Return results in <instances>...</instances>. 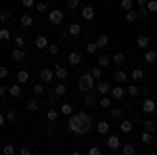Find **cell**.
<instances>
[{
  "label": "cell",
  "instance_id": "obj_1",
  "mask_svg": "<svg viewBox=\"0 0 157 155\" xmlns=\"http://www.w3.org/2000/svg\"><path fill=\"white\" fill-rule=\"evenodd\" d=\"M67 128H69V132L78 134V136H82V134H88V132H90V128L82 122L80 113H71V115H69V119H67Z\"/></svg>",
  "mask_w": 157,
  "mask_h": 155
},
{
  "label": "cell",
  "instance_id": "obj_2",
  "mask_svg": "<svg viewBox=\"0 0 157 155\" xmlns=\"http://www.w3.org/2000/svg\"><path fill=\"white\" fill-rule=\"evenodd\" d=\"M78 86H80V90L82 92H92L94 90V86H97V80L90 76V72H84L82 76H80V82H78Z\"/></svg>",
  "mask_w": 157,
  "mask_h": 155
},
{
  "label": "cell",
  "instance_id": "obj_3",
  "mask_svg": "<svg viewBox=\"0 0 157 155\" xmlns=\"http://www.w3.org/2000/svg\"><path fill=\"white\" fill-rule=\"evenodd\" d=\"M109 95H111L113 101H121V99L126 96V88H124L121 84H115V86H111V88H109Z\"/></svg>",
  "mask_w": 157,
  "mask_h": 155
},
{
  "label": "cell",
  "instance_id": "obj_4",
  "mask_svg": "<svg viewBox=\"0 0 157 155\" xmlns=\"http://www.w3.org/2000/svg\"><path fill=\"white\" fill-rule=\"evenodd\" d=\"M40 82L42 84H52L55 82V69H48V67H44V69H40Z\"/></svg>",
  "mask_w": 157,
  "mask_h": 155
},
{
  "label": "cell",
  "instance_id": "obj_5",
  "mask_svg": "<svg viewBox=\"0 0 157 155\" xmlns=\"http://www.w3.org/2000/svg\"><path fill=\"white\" fill-rule=\"evenodd\" d=\"M63 17H65V13L61 11V9H52V11L48 13V23L59 25V23H63Z\"/></svg>",
  "mask_w": 157,
  "mask_h": 155
},
{
  "label": "cell",
  "instance_id": "obj_6",
  "mask_svg": "<svg viewBox=\"0 0 157 155\" xmlns=\"http://www.w3.org/2000/svg\"><path fill=\"white\" fill-rule=\"evenodd\" d=\"M107 147L111 149V151H120L121 138L117 136V134H107Z\"/></svg>",
  "mask_w": 157,
  "mask_h": 155
},
{
  "label": "cell",
  "instance_id": "obj_7",
  "mask_svg": "<svg viewBox=\"0 0 157 155\" xmlns=\"http://www.w3.org/2000/svg\"><path fill=\"white\" fill-rule=\"evenodd\" d=\"M143 61H145L147 65H153V63H157V48H145Z\"/></svg>",
  "mask_w": 157,
  "mask_h": 155
},
{
  "label": "cell",
  "instance_id": "obj_8",
  "mask_svg": "<svg viewBox=\"0 0 157 155\" xmlns=\"http://www.w3.org/2000/svg\"><path fill=\"white\" fill-rule=\"evenodd\" d=\"M140 109H143V113H155L157 111V103L153 99H145L143 103H140Z\"/></svg>",
  "mask_w": 157,
  "mask_h": 155
},
{
  "label": "cell",
  "instance_id": "obj_9",
  "mask_svg": "<svg viewBox=\"0 0 157 155\" xmlns=\"http://www.w3.org/2000/svg\"><path fill=\"white\" fill-rule=\"evenodd\" d=\"M80 13H82V19L84 21H92L94 19V6H90V4H84L80 9Z\"/></svg>",
  "mask_w": 157,
  "mask_h": 155
},
{
  "label": "cell",
  "instance_id": "obj_10",
  "mask_svg": "<svg viewBox=\"0 0 157 155\" xmlns=\"http://www.w3.org/2000/svg\"><path fill=\"white\" fill-rule=\"evenodd\" d=\"M94 128H97V132L101 134V136H107L109 130H111V124H109L107 119H101L98 124H94Z\"/></svg>",
  "mask_w": 157,
  "mask_h": 155
},
{
  "label": "cell",
  "instance_id": "obj_11",
  "mask_svg": "<svg viewBox=\"0 0 157 155\" xmlns=\"http://www.w3.org/2000/svg\"><path fill=\"white\" fill-rule=\"evenodd\" d=\"M67 61H69V65L78 67V65L82 63V52H78V50H71V52L67 55Z\"/></svg>",
  "mask_w": 157,
  "mask_h": 155
},
{
  "label": "cell",
  "instance_id": "obj_12",
  "mask_svg": "<svg viewBox=\"0 0 157 155\" xmlns=\"http://www.w3.org/2000/svg\"><path fill=\"white\" fill-rule=\"evenodd\" d=\"M21 95H23V88H21L19 82H15L13 86H9V96H11V99H19Z\"/></svg>",
  "mask_w": 157,
  "mask_h": 155
},
{
  "label": "cell",
  "instance_id": "obj_13",
  "mask_svg": "<svg viewBox=\"0 0 157 155\" xmlns=\"http://www.w3.org/2000/svg\"><path fill=\"white\" fill-rule=\"evenodd\" d=\"M120 130L121 134H130V132L134 130V122H130V119H120Z\"/></svg>",
  "mask_w": 157,
  "mask_h": 155
},
{
  "label": "cell",
  "instance_id": "obj_14",
  "mask_svg": "<svg viewBox=\"0 0 157 155\" xmlns=\"http://www.w3.org/2000/svg\"><path fill=\"white\" fill-rule=\"evenodd\" d=\"M67 76H69V73H67V69H65L63 65H55V78H57L59 82H65Z\"/></svg>",
  "mask_w": 157,
  "mask_h": 155
},
{
  "label": "cell",
  "instance_id": "obj_15",
  "mask_svg": "<svg viewBox=\"0 0 157 155\" xmlns=\"http://www.w3.org/2000/svg\"><path fill=\"white\" fill-rule=\"evenodd\" d=\"M109 88H111V84L105 82V80H98L97 86H94V90H97L98 95H109Z\"/></svg>",
  "mask_w": 157,
  "mask_h": 155
},
{
  "label": "cell",
  "instance_id": "obj_16",
  "mask_svg": "<svg viewBox=\"0 0 157 155\" xmlns=\"http://www.w3.org/2000/svg\"><path fill=\"white\" fill-rule=\"evenodd\" d=\"M140 92H143V88H140V86H138L136 82H132V84H128V86H126V95H130V96H138Z\"/></svg>",
  "mask_w": 157,
  "mask_h": 155
},
{
  "label": "cell",
  "instance_id": "obj_17",
  "mask_svg": "<svg viewBox=\"0 0 157 155\" xmlns=\"http://www.w3.org/2000/svg\"><path fill=\"white\" fill-rule=\"evenodd\" d=\"M128 76L132 78V82H143V80H145V72H143L140 67H134V69L128 73Z\"/></svg>",
  "mask_w": 157,
  "mask_h": 155
},
{
  "label": "cell",
  "instance_id": "obj_18",
  "mask_svg": "<svg viewBox=\"0 0 157 155\" xmlns=\"http://www.w3.org/2000/svg\"><path fill=\"white\" fill-rule=\"evenodd\" d=\"M113 78H115V84H126L128 82V72H124V69H117V72L113 73Z\"/></svg>",
  "mask_w": 157,
  "mask_h": 155
},
{
  "label": "cell",
  "instance_id": "obj_19",
  "mask_svg": "<svg viewBox=\"0 0 157 155\" xmlns=\"http://www.w3.org/2000/svg\"><path fill=\"white\" fill-rule=\"evenodd\" d=\"M25 57H27V55H25V50H23V48H15V50L11 52V59L15 61V63H21V61H23Z\"/></svg>",
  "mask_w": 157,
  "mask_h": 155
},
{
  "label": "cell",
  "instance_id": "obj_20",
  "mask_svg": "<svg viewBox=\"0 0 157 155\" xmlns=\"http://www.w3.org/2000/svg\"><path fill=\"white\" fill-rule=\"evenodd\" d=\"M48 42H50V40L46 36H38L36 40H34V46H36L38 50H44V48L48 46Z\"/></svg>",
  "mask_w": 157,
  "mask_h": 155
},
{
  "label": "cell",
  "instance_id": "obj_21",
  "mask_svg": "<svg viewBox=\"0 0 157 155\" xmlns=\"http://www.w3.org/2000/svg\"><path fill=\"white\" fill-rule=\"evenodd\" d=\"M97 63H98V67H103V69L109 67V65H111V55H103V52H101L97 57Z\"/></svg>",
  "mask_w": 157,
  "mask_h": 155
},
{
  "label": "cell",
  "instance_id": "obj_22",
  "mask_svg": "<svg viewBox=\"0 0 157 155\" xmlns=\"http://www.w3.org/2000/svg\"><path fill=\"white\" fill-rule=\"evenodd\" d=\"M15 82L27 84V82H29V72H27V69H19V72H17V80H15Z\"/></svg>",
  "mask_w": 157,
  "mask_h": 155
},
{
  "label": "cell",
  "instance_id": "obj_23",
  "mask_svg": "<svg viewBox=\"0 0 157 155\" xmlns=\"http://www.w3.org/2000/svg\"><path fill=\"white\" fill-rule=\"evenodd\" d=\"M67 34H69V36H80V34H82V25L80 23H69L67 25Z\"/></svg>",
  "mask_w": 157,
  "mask_h": 155
},
{
  "label": "cell",
  "instance_id": "obj_24",
  "mask_svg": "<svg viewBox=\"0 0 157 155\" xmlns=\"http://www.w3.org/2000/svg\"><path fill=\"white\" fill-rule=\"evenodd\" d=\"M59 113H61V115H71V113H73L71 103H61V105H59Z\"/></svg>",
  "mask_w": 157,
  "mask_h": 155
},
{
  "label": "cell",
  "instance_id": "obj_25",
  "mask_svg": "<svg viewBox=\"0 0 157 155\" xmlns=\"http://www.w3.org/2000/svg\"><path fill=\"white\" fill-rule=\"evenodd\" d=\"M124 61H126V55H124V52H115V55H111V63H115L117 67L124 65Z\"/></svg>",
  "mask_w": 157,
  "mask_h": 155
},
{
  "label": "cell",
  "instance_id": "obj_26",
  "mask_svg": "<svg viewBox=\"0 0 157 155\" xmlns=\"http://www.w3.org/2000/svg\"><path fill=\"white\" fill-rule=\"evenodd\" d=\"M136 44H138L140 48H149V44H151V38L145 36V34H140V36L136 38Z\"/></svg>",
  "mask_w": 157,
  "mask_h": 155
},
{
  "label": "cell",
  "instance_id": "obj_27",
  "mask_svg": "<svg viewBox=\"0 0 157 155\" xmlns=\"http://www.w3.org/2000/svg\"><path fill=\"white\" fill-rule=\"evenodd\" d=\"M120 151L124 155H134V153H136V147H134L132 143H126V145H121V147H120Z\"/></svg>",
  "mask_w": 157,
  "mask_h": 155
},
{
  "label": "cell",
  "instance_id": "obj_28",
  "mask_svg": "<svg viewBox=\"0 0 157 155\" xmlns=\"http://www.w3.org/2000/svg\"><path fill=\"white\" fill-rule=\"evenodd\" d=\"M59 115H61L59 109H52V107H50L48 111H46V119H48L50 124H52V122H57V119H59Z\"/></svg>",
  "mask_w": 157,
  "mask_h": 155
},
{
  "label": "cell",
  "instance_id": "obj_29",
  "mask_svg": "<svg viewBox=\"0 0 157 155\" xmlns=\"http://www.w3.org/2000/svg\"><path fill=\"white\" fill-rule=\"evenodd\" d=\"M84 103L88 105V107H94V105H98L97 96L92 95V92H86V96H84Z\"/></svg>",
  "mask_w": 157,
  "mask_h": 155
},
{
  "label": "cell",
  "instance_id": "obj_30",
  "mask_svg": "<svg viewBox=\"0 0 157 155\" xmlns=\"http://www.w3.org/2000/svg\"><path fill=\"white\" fill-rule=\"evenodd\" d=\"M117 9H120V11H124V13H126V11H132V9H134V0H121Z\"/></svg>",
  "mask_w": 157,
  "mask_h": 155
},
{
  "label": "cell",
  "instance_id": "obj_31",
  "mask_svg": "<svg viewBox=\"0 0 157 155\" xmlns=\"http://www.w3.org/2000/svg\"><path fill=\"white\" fill-rule=\"evenodd\" d=\"M19 25H23V27H32V25H34V19H32L29 15H21V17H19Z\"/></svg>",
  "mask_w": 157,
  "mask_h": 155
},
{
  "label": "cell",
  "instance_id": "obj_32",
  "mask_svg": "<svg viewBox=\"0 0 157 155\" xmlns=\"http://www.w3.org/2000/svg\"><path fill=\"white\" fill-rule=\"evenodd\" d=\"M98 107L109 109V107H111V99H109L107 95H101V99H98Z\"/></svg>",
  "mask_w": 157,
  "mask_h": 155
},
{
  "label": "cell",
  "instance_id": "obj_33",
  "mask_svg": "<svg viewBox=\"0 0 157 155\" xmlns=\"http://www.w3.org/2000/svg\"><path fill=\"white\" fill-rule=\"evenodd\" d=\"M13 42H15V48H23L25 46V36L23 34H17V36L13 38Z\"/></svg>",
  "mask_w": 157,
  "mask_h": 155
},
{
  "label": "cell",
  "instance_id": "obj_34",
  "mask_svg": "<svg viewBox=\"0 0 157 155\" xmlns=\"http://www.w3.org/2000/svg\"><path fill=\"white\" fill-rule=\"evenodd\" d=\"M109 113H111V118L113 119H121L124 118V111L120 107H109Z\"/></svg>",
  "mask_w": 157,
  "mask_h": 155
},
{
  "label": "cell",
  "instance_id": "obj_35",
  "mask_svg": "<svg viewBox=\"0 0 157 155\" xmlns=\"http://www.w3.org/2000/svg\"><path fill=\"white\" fill-rule=\"evenodd\" d=\"M107 44H109V36H107V34H101V36L97 38V46L98 48H105Z\"/></svg>",
  "mask_w": 157,
  "mask_h": 155
},
{
  "label": "cell",
  "instance_id": "obj_36",
  "mask_svg": "<svg viewBox=\"0 0 157 155\" xmlns=\"http://www.w3.org/2000/svg\"><path fill=\"white\" fill-rule=\"evenodd\" d=\"M25 109L27 111H38V101L36 99H27L25 101Z\"/></svg>",
  "mask_w": 157,
  "mask_h": 155
},
{
  "label": "cell",
  "instance_id": "obj_37",
  "mask_svg": "<svg viewBox=\"0 0 157 155\" xmlns=\"http://www.w3.org/2000/svg\"><path fill=\"white\" fill-rule=\"evenodd\" d=\"M11 40V32L9 27H0V42H9Z\"/></svg>",
  "mask_w": 157,
  "mask_h": 155
},
{
  "label": "cell",
  "instance_id": "obj_38",
  "mask_svg": "<svg viewBox=\"0 0 157 155\" xmlns=\"http://www.w3.org/2000/svg\"><path fill=\"white\" fill-rule=\"evenodd\" d=\"M140 141H143V143H145V145H151V143H153V132H143V134H140Z\"/></svg>",
  "mask_w": 157,
  "mask_h": 155
},
{
  "label": "cell",
  "instance_id": "obj_39",
  "mask_svg": "<svg viewBox=\"0 0 157 155\" xmlns=\"http://www.w3.org/2000/svg\"><path fill=\"white\" fill-rule=\"evenodd\" d=\"M55 92H57L59 96H65V95H67V86H65L63 82H59L57 86H55Z\"/></svg>",
  "mask_w": 157,
  "mask_h": 155
},
{
  "label": "cell",
  "instance_id": "obj_40",
  "mask_svg": "<svg viewBox=\"0 0 157 155\" xmlns=\"http://www.w3.org/2000/svg\"><path fill=\"white\" fill-rule=\"evenodd\" d=\"M90 76H92V78H94V80L98 82V80L103 78V67H98V65H97L94 69H90Z\"/></svg>",
  "mask_w": 157,
  "mask_h": 155
},
{
  "label": "cell",
  "instance_id": "obj_41",
  "mask_svg": "<svg viewBox=\"0 0 157 155\" xmlns=\"http://www.w3.org/2000/svg\"><path fill=\"white\" fill-rule=\"evenodd\" d=\"M32 92L36 96H40V95H44V84L42 82H38V84H34V88H32Z\"/></svg>",
  "mask_w": 157,
  "mask_h": 155
},
{
  "label": "cell",
  "instance_id": "obj_42",
  "mask_svg": "<svg viewBox=\"0 0 157 155\" xmlns=\"http://www.w3.org/2000/svg\"><path fill=\"white\" fill-rule=\"evenodd\" d=\"M46 50H48V52L52 55V57H57V55H59V44H55V42H48Z\"/></svg>",
  "mask_w": 157,
  "mask_h": 155
},
{
  "label": "cell",
  "instance_id": "obj_43",
  "mask_svg": "<svg viewBox=\"0 0 157 155\" xmlns=\"http://www.w3.org/2000/svg\"><path fill=\"white\" fill-rule=\"evenodd\" d=\"M136 19H138V15H136V11H126V21H128V23H134V21H136Z\"/></svg>",
  "mask_w": 157,
  "mask_h": 155
},
{
  "label": "cell",
  "instance_id": "obj_44",
  "mask_svg": "<svg viewBox=\"0 0 157 155\" xmlns=\"http://www.w3.org/2000/svg\"><path fill=\"white\" fill-rule=\"evenodd\" d=\"M145 9H147L149 13H157V0H147Z\"/></svg>",
  "mask_w": 157,
  "mask_h": 155
},
{
  "label": "cell",
  "instance_id": "obj_45",
  "mask_svg": "<svg viewBox=\"0 0 157 155\" xmlns=\"http://www.w3.org/2000/svg\"><path fill=\"white\" fill-rule=\"evenodd\" d=\"M145 130H147V132H155V130H157V122H153V119H147V122H145Z\"/></svg>",
  "mask_w": 157,
  "mask_h": 155
},
{
  "label": "cell",
  "instance_id": "obj_46",
  "mask_svg": "<svg viewBox=\"0 0 157 155\" xmlns=\"http://www.w3.org/2000/svg\"><path fill=\"white\" fill-rule=\"evenodd\" d=\"M4 115H6V122H15V119H17V111H15L13 107H9Z\"/></svg>",
  "mask_w": 157,
  "mask_h": 155
},
{
  "label": "cell",
  "instance_id": "obj_47",
  "mask_svg": "<svg viewBox=\"0 0 157 155\" xmlns=\"http://www.w3.org/2000/svg\"><path fill=\"white\" fill-rule=\"evenodd\" d=\"M2 153L4 155H15L17 149H15V145H4V147H2Z\"/></svg>",
  "mask_w": 157,
  "mask_h": 155
},
{
  "label": "cell",
  "instance_id": "obj_48",
  "mask_svg": "<svg viewBox=\"0 0 157 155\" xmlns=\"http://www.w3.org/2000/svg\"><path fill=\"white\" fill-rule=\"evenodd\" d=\"M59 99H61V96L57 95V92H50V95H48V99H46V101H48V105H50V107H52V105H57V103H59Z\"/></svg>",
  "mask_w": 157,
  "mask_h": 155
},
{
  "label": "cell",
  "instance_id": "obj_49",
  "mask_svg": "<svg viewBox=\"0 0 157 155\" xmlns=\"http://www.w3.org/2000/svg\"><path fill=\"white\" fill-rule=\"evenodd\" d=\"M82 4H80V0H67V9L69 11H78Z\"/></svg>",
  "mask_w": 157,
  "mask_h": 155
},
{
  "label": "cell",
  "instance_id": "obj_50",
  "mask_svg": "<svg viewBox=\"0 0 157 155\" xmlns=\"http://www.w3.org/2000/svg\"><path fill=\"white\" fill-rule=\"evenodd\" d=\"M9 21H11V13L0 11V23H9Z\"/></svg>",
  "mask_w": 157,
  "mask_h": 155
},
{
  "label": "cell",
  "instance_id": "obj_51",
  "mask_svg": "<svg viewBox=\"0 0 157 155\" xmlns=\"http://www.w3.org/2000/svg\"><path fill=\"white\" fill-rule=\"evenodd\" d=\"M86 50H88L90 55H94V52H97V50H98L97 42H88V44H86Z\"/></svg>",
  "mask_w": 157,
  "mask_h": 155
},
{
  "label": "cell",
  "instance_id": "obj_52",
  "mask_svg": "<svg viewBox=\"0 0 157 155\" xmlns=\"http://www.w3.org/2000/svg\"><path fill=\"white\" fill-rule=\"evenodd\" d=\"M36 11L38 13H46L48 11V4H46V2H36Z\"/></svg>",
  "mask_w": 157,
  "mask_h": 155
},
{
  "label": "cell",
  "instance_id": "obj_53",
  "mask_svg": "<svg viewBox=\"0 0 157 155\" xmlns=\"http://www.w3.org/2000/svg\"><path fill=\"white\" fill-rule=\"evenodd\" d=\"M103 151H101V147H97V145H92L90 149H88V155H101Z\"/></svg>",
  "mask_w": 157,
  "mask_h": 155
},
{
  "label": "cell",
  "instance_id": "obj_54",
  "mask_svg": "<svg viewBox=\"0 0 157 155\" xmlns=\"http://www.w3.org/2000/svg\"><path fill=\"white\" fill-rule=\"evenodd\" d=\"M6 78H9V69L4 65H0V80H6Z\"/></svg>",
  "mask_w": 157,
  "mask_h": 155
},
{
  "label": "cell",
  "instance_id": "obj_55",
  "mask_svg": "<svg viewBox=\"0 0 157 155\" xmlns=\"http://www.w3.org/2000/svg\"><path fill=\"white\" fill-rule=\"evenodd\" d=\"M21 4H23V9H32V6H36L34 0H21Z\"/></svg>",
  "mask_w": 157,
  "mask_h": 155
},
{
  "label": "cell",
  "instance_id": "obj_56",
  "mask_svg": "<svg viewBox=\"0 0 157 155\" xmlns=\"http://www.w3.org/2000/svg\"><path fill=\"white\" fill-rule=\"evenodd\" d=\"M147 13H149V11H147L145 6H140V11L136 13V15H138V17H140V19H147Z\"/></svg>",
  "mask_w": 157,
  "mask_h": 155
},
{
  "label": "cell",
  "instance_id": "obj_57",
  "mask_svg": "<svg viewBox=\"0 0 157 155\" xmlns=\"http://www.w3.org/2000/svg\"><path fill=\"white\" fill-rule=\"evenodd\" d=\"M19 155H32V149L29 147H21L19 149Z\"/></svg>",
  "mask_w": 157,
  "mask_h": 155
},
{
  "label": "cell",
  "instance_id": "obj_58",
  "mask_svg": "<svg viewBox=\"0 0 157 155\" xmlns=\"http://www.w3.org/2000/svg\"><path fill=\"white\" fill-rule=\"evenodd\" d=\"M6 95H9V88L0 84V99H4V96H6Z\"/></svg>",
  "mask_w": 157,
  "mask_h": 155
},
{
  "label": "cell",
  "instance_id": "obj_59",
  "mask_svg": "<svg viewBox=\"0 0 157 155\" xmlns=\"http://www.w3.org/2000/svg\"><path fill=\"white\" fill-rule=\"evenodd\" d=\"M4 126H6V115L0 113V128H4Z\"/></svg>",
  "mask_w": 157,
  "mask_h": 155
},
{
  "label": "cell",
  "instance_id": "obj_60",
  "mask_svg": "<svg viewBox=\"0 0 157 155\" xmlns=\"http://www.w3.org/2000/svg\"><path fill=\"white\" fill-rule=\"evenodd\" d=\"M136 4H138V6H145V4H147V0H136Z\"/></svg>",
  "mask_w": 157,
  "mask_h": 155
},
{
  "label": "cell",
  "instance_id": "obj_61",
  "mask_svg": "<svg viewBox=\"0 0 157 155\" xmlns=\"http://www.w3.org/2000/svg\"><path fill=\"white\" fill-rule=\"evenodd\" d=\"M155 48H157V40H155Z\"/></svg>",
  "mask_w": 157,
  "mask_h": 155
},
{
  "label": "cell",
  "instance_id": "obj_62",
  "mask_svg": "<svg viewBox=\"0 0 157 155\" xmlns=\"http://www.w3.org/2000/svg\"><path fill=\"white\" fill-rule=\"evenodd\" d=\"M98 2H105V0H98Z\"/></svg>",
  "mask_w": 157,
  "mask_h": 155
},
{
  "label": "cell",
  "instance_id": "obj_63",
  "mask_svg": "<svg viewBox=\"0 0 157 155\" xmlns=\"http://www.w3.org/2000/svg\"><path fill=\"white\" fill-rule=\"evenodd\" d=\"M0 11H2V9H0Z\"/></svg>",
  "mask_w": 157,
  "mask_h": 155
}]
</instances>
